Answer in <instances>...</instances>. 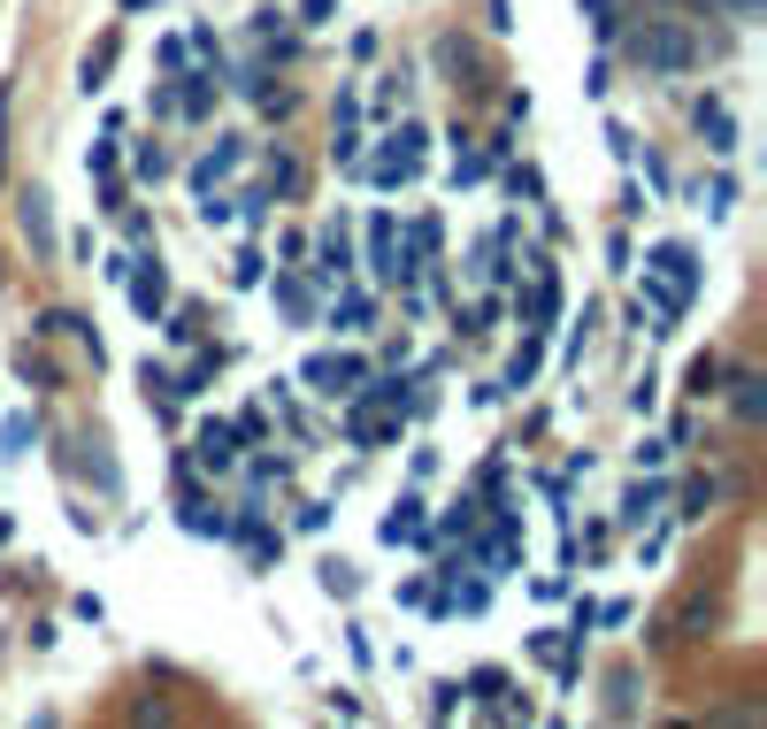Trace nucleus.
Instances as JSON below:
<instances>
[{"label": "nucleus", "instance_id": "1", "mask_svg": "<svg viewBox=\"0 0 767 729\" xmlns=\"http://www.w3.org/2000/svg\"><path fill=\"white\" fill-rule=\"evenodd\" d=\"M621 54H629L645 77H683V70L699 62V39H691L675 15H645V23L621 39Z\"/></svg>", "mask_w": 767, "mask_h": 729}, {"label": "nucleus", "instance_id": "2", "mask_svg": "<svg viewBox=\"0 0 767 729\" xmlns=\"http://www.w3.org/2000/svg\"><path fill=\"white\" fill-rule=\"evenodd\" d=\"M652 277L675 292V299H691V285H699V262H691V246H660V254H652Z\"/></svg>", "mask_w": 767, "mask_h": 729}, {"label": "nucleus", "instance_id": "3", "mask_svg": "<svg viewBox=\"0 0 767 729\" xmlns=\"http://www.w3.org/2000/svg\"><path fill=\"white\" fill-rule=\"evenodd\" d=\"M353 377H361L353 361H330V353H315V361H307V384H315L322 400H338V392H353Z\"/></svg>", "mask_w": 767, "mask_h": 729}, {"label": "nucleus", "instance_id": "4", "mask_svg": "<svg viewBox=\"0 0 767 729\" xmlns=\"http://www.w3.org/2000/svg\"><path fill=\"white\" fill-rule=\"evenodd\" d=\"M699 131H706L714 154H729V146H737V116H729L722 101H699Z\"/></svg>", "mask_w": 767, "mask_h": 729}, {"label": "nucleus", "instance_id": "5", "mask_svg": "<svg viewBox=\"0 0 767 729\" xmlns=\"http://www.w3.org/2000/svg\"><path fill=\"white\" fill-rule=\"evenodd\" d=\"M23 231H31V246H54V208H46V192H23Z\"/></svg>", "mask_w": 767, "mask_h": 729}, {"label": "nucleus", "instance_id": "6", "mask_svg": "<svg viewBox=\"0 0 767 729\" xmlns=\"http://www.w3.org/2000/svg\"><path fill=\"white\" fill-rule=\"evenodd\" d=\"M131 299H139V315H161V299H169V277H161V270H139V285H131Z\"/></svg>", "mask_w": 767, "mask_h": 729}, {"label": "nucleus", "instance_id": "7", "mask_svg": "<svg viewBox=\"0 0 767 729\" xmlns=\"http://www.w3.org/2000/svg\"><path fill=\"white\" fill-rule=\"evenodd\" d=\"M231 453H238V437H231V423H207V431H200V461H215V468H223Z\"/></svg>", "mask_w": 767, "mask_h": 729}, {"label": "nucleus", "instance_id": "8", "mask_svg": "<svg viewBox=\"0 0 767 729\" xmlns=\"http://www.w3.org/2000/svg\"><path fill=\"white\" fill-rule=\"evenodd\" d=\"M729 400H737V415H745V423H760V377H737V392H729Z\"/></svg>", "mask_w": 767, "mask_h": 729}, {"label": "nucleus", "instance_id": "9", "mask_svg": "<svg viewBox=\"0 0 767 729\" xmlns=\"http://www.w3.org/2000/svg\"><path fill=\"white\" fill-rule=\"evenodd\" d=\"M31 423H23V415H8V431H0V453H31Z\"/></svg>", "mask_w": 767, "mask_h": 729}, {"label": "nucleus", "instance_id": "10", "mask_svg": "<svg viewBox=\"0 0 767 729\" xmlns=\"http://www.w3.org/2000/svg\"><path fill=\"white\" fill-rule=\"evenodd\" d=\"M584 8H592V23H599V31H614V0H584Z\"/></svg>", "mask_w": 767, "mask_h": 729}, {"label": "nucleus", "instance_id": "11", "mask_svg": "<svg viewBox=\"0 0 767 729\" xmlns=\"http://www.w3.org/2000/svg\"><path fill=\"white\" fill-rule=\"evenodd\" d=\"M330 8H338V0H307L300 15H307V23H330Z\"/></svg>", "mask_w": 767, "mask_h": 729}, {"label": "nucleus", "instance_id": "12", "mask_svg": "<svg viewBox=\"0 0 767 729\" xmlns=\"http://www.w3.org/2000/svg\"><path fill=\"white\" fill-rule=\"evenodd\" d=\"M124 8H147V0H124Z\"/></svg>", "mask_w": 767, "mask_h": 729}]
</instances>
